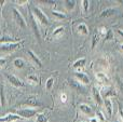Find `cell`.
<instances>
[{
    "label": "cell",
    "instance_id": "obj_38",
    "mask_svg": "<svg viewBox=\"0 0 123 122\" xmlns=\"http://www.w3.org/2000/svg\"><path fill=\"white\" fill-rule=\"evenodd\" d=\"M16 2V4H18V6H23V4H26L27 3V0H17V1H15Z\"/></svg>",
    "mask_w": 123,
    "mask_h": 122
},
{
    "label": "cell",
    "instance_id": "obj_23",
    "mask_svg": "<svg viewBox=\"0 0 123 122\" xmlns=\"http://www.w3.org/2000/svg\"><path fill=\"white\" fill-rule=\"evenodd\" d=\"M25 61L23 60V58L18 57V58H15L14 61H13V65H14V67L16 69H23L24 67H25Z\"/></svg>",
    "mask_w": 123,
    "mask_h": 122
},
{
    "label": "cell",
    "instance_id": "obj_2",
    "mask_svg": "<svg viewBox=\"0 0 123 122\" xmlns=\"http://www.w3.org/2000/svg\"><path fill=\"white\" fill-rule=\"evenodd\" d=\"M16 115H18L21 118H24V119H30L32 118V117H35L36 115L39 114V111L36 109V108H22V109H17L16 112H15Z\"/></svg>",
    "mask_w": 123,
    "mask_h": 122
},
{
    "label": "cell",
    "instance_id": "obj_4",
    "mask_svg": "<svg viewBox=\"0 0 123 122\" xmlns=\"http://www.w3.org/2000/svg\"><path fill=\"white\" fill-rule=\"evenodd\" d=\"M22 105L24 106H29V108H37V107H41L42 103L40 102V99L37 96H29L25 99L24 102H22Z\"/></svg>",
    "mask_w": 123,
    "mask_h": 122
},
{
    "label": "cell",
    "instance_id": "obj_40",
    "mask_svg": "<svg viewBox=\"0 0 123 122\" xmlns=\"http://www.w3.org/2000/svg\"><path fill=\"white\" fill-rule=\"evenodd\" d=\"M89 122H98V120H97V118L94 116V117H91V118L89 119Z\"/></svg>",
    "mask_w": 123,
    "mask_h": 122
},
{
    "label": "cell",
    "instance_id": "obj_30",
    "mask_svg": "<svg viewBox=\"0 0 123 122\" xmlns=\"http://www.w3.org/2000/svg\"><path fill=\"white\" fill-rule=\"evenodd\" d=\"M53 85H54V78L53 77L48 78L47 82H45V89H47L48 91H50L52 88H53Z\"/></svg>",
    "mask_w": 123,
    "mask_h": 122
},
{
    "label": "cell",
    "instance_id": "obj_31",
    "mask_svg": "<svg viewBox=\"0 0 123 122\" xmlns=\"http://www.w3.org/2000/svg\"><path fill=\"white\" fill-rule=\"evenodd\" d=\"M95 117L97 118L98 122H105V120H106V118H105V115L103 111H100V110H97L95 114Z\"/></svg>",
    "mask_w": 123,
    "mask_h": 122
},
{
    "label": "cell",
    "instance_id": "obj_37",
    "mask_svg": "<svg viewBox=\"0 0 123 122\" xmlns=\"http://www.w3.org/2000/svg\"><path fill=\"white\" fill-rule=\"evenodd\" d=\"M119 120L120 122H123V109L122 108L119 109Z\"/></svg>",
    "mask_w": 123,
    "mask_h": 122
},
{
    "label": "cell",
    "instance_id": "obj_6",
    "mask_svg": "<svg viewBox=\"0 0 123 122\" xmlns=\"http://www.w3.org/2000/svg\"><path fill=\"white\" fill-rule=\"evenodd\" d=\"M6 80L12 84L14 88H24L25 86V83H24L23 80H21L19 78H17L16 76L12 75V73H6Z\"/></svg>",
    "mask_w": 123,
    "mask_h": 122
},
{
    "label": "cell",
    "instance_id": "obj_29",
    "mask_svg": "<svg viewBox=\"0 0 123 122\" xmlns=\"http://www.w3.org/2000/svg\"><path fill=\"white\" fill-rule=\"evenodd\" d=\"M35 122H49V118L44 114H38Z\"/></svg>",
    "mask_w": 123,
    "mask_h": 122
},
{
    "label": "cell",
    "instance_id": "obj_32",
    "mask_svg": "<svg viewBox=\"0 0 123 122\" xmlns=\"http://www.w3.org/2000/svg\"><path fill=\"white\" fill-rule=\"evenodd\" d=\"M113 39V31L111 29H108L106 36H105V41H110Z\"/></svg>",
    "mask_w": 123,
    "mask_h": 122
},
{
    "label": "cell",
    "instance_id": "obj_24",
    "mask_svg": "<svg viewBox=\"0 0 123 122\" xmlns=\"http://www.w3.org/2000/svg\"><path fill=\"white\" fill-rule=\"evenodd\" d=\"M0 105L1 107L6 106V93H4V85L0 83Z\"/></svg>",
    "mask_w": 123,
    "mask_h": 122
},
{
    "label": "cell",
    "instance_id": "obj_10",
    "mask_svg": "<svg viewBox=\"0 0 123 122\" xmlns=\"http://www.w3.org/2000/svg\"><path fill=\"white\" fill-rule=\"evenodd\" d=\"M29 16H30V25H31V28H32V30H34V34L36 35L37 39L40 40V29H39V27H38V23H37L36 17L34 16L31 11H29Z\"/></svg>",
    "mask_w": 123,
    "mask_h": 122
},
{
    "label": "cell",
    "instance_id": "obj_28",
    "mask_svg": "<svg viewBox=\"0 0 123 122\" xmlns=\"http://www.w3.org/2000/svg\"><path fill=\"white\" fill-rule=\"evenodd\" d=\"M53 16H55L57 19H66L67 18V14L64 12H60V11H52Z\"/></svg>",
    "mask_w": 123,
    "mask_h": 122
},
{
    "label": "cell",
    "instance_id": "obj_17",
    "mask_svg": "<svg viewBox=\"0 0 123 122\" xmlns=\"http://www.w3.org/2000/svg\"><path fill=\"white\" fill-rule=\"evenodd\" d=\"M77 31L81 36H87L89 35V27L85 23H80L77 26Z\"/></svg>",
    "mask_w": 123,
    "mask_h": 122
},
{
    "label": "cell",
    "instance_id": "obj_13",
    "mask_svg": "<svg viewBox=\"0 0 123 122\" xmlns=\"http://www.w3.org/2000/svg\"><path fill=\"white\" fill-rule=\"evenodd\" d=\"M95 78L99 83L103 84V85H109V78L105 73H100V71L99 73H96Z\"/></svg>",
    "mask_w": 123,
    "mask_h": 122
},
{
    "label": "cell",
    "instance_id": "obj_44",
    "mask_svg": "<svg viewBox=\"0 0 123 122\" xmlns=\"http://www.w3.org/2000/svg\"><path fill=\"white\" fill-rule=\"evenodd\" d=\"M81 122H85V121H81Z\"/></svg>",
    "mask_w": 123,
    "mask_h": 122
},
{
    "label": "cell",
    "instance_id": "obj_21",
    "mask_svg": "<svg viewBox=\"0 0 123 122\" xmlns=\"http://www.w3.org/2000/svg\"><path fill=\"white\" fill-rule=\"evenodd\" d=\"M116 9H113V8H108V9H105L104 11H102V13H100V17H110V16H112L113 14H116Z\"/></svg>",
    "mask_w": 123,
    "mask_h": 122
},
{
    "label": "cell",
    "instance_id": "obj_33",
    "mask_svg": "<svg viewBox=\"0 0 123 122\" xmlns=\"http://www.w3.org/2000/svg\"><path fill=\"white\" fill-rule=\"evenodd\" d=\"M107 31H108V29H107L106 27H100L99 29H98V34H99V36L100 37H104L105 38V36H106V34H107Z\"/></svg>",
    "mask_w": 123,
    "mask_h": 122
},
{
    "label": "cell",
    "instance_id": "obj_5",
    "mask_svg": "<svg viewBox=\"0 0 123 122\" xmlns=\"http://www.w3.org/2000/svg\"><path fill=\"white\" fill-rule=\"evenodd\" d=\"M99 92H100V95H102L103 99L110 98V97L117 95V92H116L115 88H112V86H110V85H103L102 89L99 90Z\"/></svg>",
    "mask_w": 123,
    "mask_h": 122
},
{
    "label": "cell",
    "instance_id": "obj_9",
    "mask_svg": "<svg viewBox=\"0 0 123 122\" xmlns=\"http://www.w3.org/2000/svg\"><path fill=\"white\" fill-rule=\"evenodd\" d=\"M74 76L76 78V80H78L81 84L83 85H86V84L90 83V78L86 73H82V71H74Z\"/></svg>",
    "mask_w": 123,
    "mask_h": 122
},
{
    "label": "cell",
    "instance_id": "obj_12",
    "mask_svg": "<svg viewBox=\"0 0 123 122\" xmlns=\"http://www.w3.org/2000/svg\"><path fill=\"white\" fill-rule=\"evenodd\" d=\"M103 105H104L105 110H106L107 115H108V118H111L112 117V112H113V104H112L111 98H105Z\"/></svg>",
    "mask_w": 123,
    "mask_h": 122
},
{
    "label": "cell",
    "instance_id": "obj_36",
    "mask_svg": "<svg viewBox=\"0 0 123 122\" xmlns=\"http://www.w3.org/2000/svg\"><path fill=\"white\" fill-rule=\"evenodd\" d=\"M61 101L63 102V103H65V102L67 101V94H66V93H62L61 94Z\"/></svg>",
    "mask_w": 123,
    "mask_h": 122
},
{
    "label": "cell",
    "instance_id": "obj_3",
    "mask_svg": "<svg viewBox=\"0 0 123 122\" xmlns=\"http://www.w3.org/2000/svg\"><path fill=\"white\" fill-rule=\"evenodd\" d=\"M12 15H13V19L16 23V25L21 28H26L27 24H26V21L24 18V16L22 15V13L19 12L17 9H13L12 10Z\"/></svg>",
    "mask_w": 123,
    "mask_h": 122
},
{
    "label": "cell",
    "instance_id": "obj_7",
    "mask_svg": "<svg viewBox=\"0 0 123 122\" xmlns=\"http://www.w3.org/2000/svg\"><path fill=\"white\" fill-rule=\"evenodd\" d=\"M95 68L97 69V73H104L109 68V62L107 58L100 57L95 62Z\"/></svg>",
    "mask_w": 123,
    "mask_h": 122
},
{
    "label": "cell",
    "instance_id": "obj_22",
    "mask_svg": "<svg viewBox=\"0 0 123 122\" xmlns=\"http://www.w3.org/2000/svg\"><path fill=\"white\" fill-rule=\"evenodd\" d=\"M26 80L31 84H39V77L36 73H29L26 76Z\"/></svg>",
    "mask_w": 123,
    "mask_h": 122
},
{
    "label": "cell",
    "instance_id": "obj_14",
    "mask_svg": "<svg viewBox=\"0 0 123 122\" xmlns=\"http://www.w3.org/2000/svg\"><path fill=\"white\" fill-rule=\"evenodd\" d=\"M21 119V117L16 114H6L4 117L0 118V122H15L18 121Z\"/></svg>",
    "mask_w": 123,
    "mask_h": 122
},
{
    "label": "cell",
    "instance_id": "obj_20",
    "mask_svg": "<svg viewBox=\"0 0 123 122\" xmlns=\"http://www.w3.org/2000/svg\"><path fill=\"white\" fill-rule=\"evenodd\" d=\"M68 84L70 85V88L74 89V90H82L83 89V84H81L76 79H69L68 80Z\"/></svg>",
    "mask_w": 123,
    "mask_h": 122
},
{
    "label": "cell",
    "instance_id": "obj_39",
    "mask_svg": "<svg viewBox=\"0 0 123 122\" xmlns=\"http://www.w3.org/2000/svg\"><path fill=\"white\" fill-rule=\"evenodd\" d=\"M6 64V58H1L0 57V67H3Z\"/></svg>",
    "mask_w": 123,
    "mask_h": 122
},
{
    "label": "cell",
    "instance_id": "obj_8",
    "mask_svg": "<svg viewBox=\"0 0 123 122\" xmlns=\"http://www.w3.org/2000/svg\"><path fill=\"white\" fill-rule=\"evenodd\" d=\"M22 42H13V43H6V44H1L0 45V52L3 53H10V52L15 51L16 49H18L21 47Z\"/></svg>",
    "mask_w": 123,
    "mask_h": 122
},
{
    "label": "cell",
    "instance_id": "obj_15",
    "mask_svg": "<svg viewBox=\"0 0 123 122\" xmlns=\"http://www.w3.org/2000/svg\"><path fill=\"white\" fill-rule=\"evenodd\" d=\"M79 109H80V111L82 112V114L86 115V116H92V115L94 114L93 108L90 105H87V104H80V105H79Z\"/></svg>",
    "mask_w": 123,
    "mask_h": 122
},
{
    "label": "cell",
    "instance_id": "obj_11",
    "mask_svg": "<svg viewBox=\"0 0 123 122\" xmlns=\"http://www.w3.org/2000/svg\"><path fill=\"white\" fill-rule=\"evenodd\" d=\"M91 93H92L93 101L96 103V105L102 106L103 103H104V99H103L102 95H100V92H99V90H98V88H96V86H93V88H92Z\"/></svg>",
    "mask_w": 123,
    "mask_h": 122
},
{
    "label": "cell",
    "instance_id": "obj_16",
    "mask_svg": "<svg viewBox=\"0 0 123 122\" xmlns=\"http://www.w3.org/2000/svg\"><path fill=\"white\" fill-rule=\"evenodd\" d=\"M27 53H28V55H29V57L31 58V61L37 65V66H38V67H42V62H41V60L38 57V55H37V54L35 53L32 50H28Z\"/></svg>",
    "mask_w": 123,
    "mask_h": 122
},
{
    "label": "cell",
    "instance_id": "obj_43",
    "mask_svg": "<svg viewBox=\"0 0 123 122\" xmlns=\"http://www.w3.org/2000/svg\"><path fill=\"white\" fill-rule=\"evenodd\" d=\"M120 50H121V51L123 52V43H122V44H121V45H120Z\"/></svg>",
    "mask_w": 123,
    "mask_h": 122
},
{
    "label": "cell",
    "instance_id": "obj_26",
    "mask_svg": "<svg viewBox=\"0 0 123 122\" xmlns=\"http://www.w3.org/2000/svg\"><path fill=\"white\" fill-rule=\"evenodd\" d=\"M76 0H65L64 1V4H65V8L67 9L68 11H72L76 6Z\"/></svg>",
    "mask_w": 123,
    "mask_h": 122
},
{
    "label": "cell",
    "instance_id": "obj_41",
    "mask_svg": "<svg viewBox=\"0 0 123 122\" xmlns=\"http://www.w3.org/2000/svg\"><path fill=\"white\" fill-rule=\"evenodd\" d=\"M43 2V3H47V4H54L55 3V1H49V0H45V1H41Z\"/></svg>",
    "mask_w": 123,
    "mask_h": 122
},
{
    "label": "cell",
    "instance_id": "obj_27",
    "mask_svg": "<svg viewBox=\"0 0 123 122\" xmlns=\"http://www.w3.org/2000/svg\"><path fill=\"white\" fill-rule=\"evenodd\" d=\"M99 39H100L99 34H98V32H95V34L93 35V37H92V45H91L92 50L95 49V47L97 45V43L99 42Z\"/></svg>",
    "mask_w": 123,
    "mask_h": 122
},
{
    "label": "cell",
    "instance_id": "obj_25",
    "mask_svg": "<svg viewBox=\"0 0 123 122\" xmlns=\"http://www.w3.org/2000/svg\"><path fill=\"white\" fill-rule=\"evenodd\" d=\"M13 42H16V41H14V39L12 37L8 36V35H4V36L0 37V45L6 44V43H13Z\"/></svg>",
    "mask_w": 123,
    "mask_h": 122
},
{
    "label": "cell",
    "instance_id": "obj_19",
    "mask_svg": "<svg viewBox=\"0 0 123 122\" xmlns=\"http://www.w3.org/2000/svg\"><path fill=\"white\" fill-rule=\"evenodd\" d=\"M85 63H86V60H85L84 57L79 58V60H77L76 62L72 64V67H74V69H77V71H80V69L85 66Z\"/></svg>",
    "mask_w": 123,
    "mask_h": 122
},
{
    "label": "cell",
    "instance_id": "obj_42",
    "mask_svg": "<svg viewBox=\"0 0 123 122\" xmlns=\"http://www.w3.org/2000/svg\"><path fill=\"white\" fill-rule=\"evenodd\" d=\"M117 32L120 35V36H121V38H123V30H121V29H117Z\"/></svg>",
    "mask_w": 123,
    "mask_h": 122
},
{
    "label": "cell",
    "instance_id": "obj_18",
    "mask_svg": "<svg viewBox=\"0 0 123 122\" xmlns=\"http://www.w3.org/2000/svg\"><path fill=\"white\" fill-rule=\"evenodd\" d=\"M64 34H65V27H64V26H58V27H56L55 29L53 30L52 37L55 39H58V38H61V37H63Z\"/></svg>",
    "mask_w": 123,
    "mask_h": 122
},
{
    "label": "cell",
    "instance_id": "obj_1",
    "mask_svg": "<svg viewBox=\"0 0 123 122\" xmlns=\"http://www.w3.org/2000/svg\"><path fill=\"white\" fill-rule=\"evenodd\" d=\"M31 12H32V14H34V16L36 17V19L40 24H42V25H44V26H48L50 24V21H49L48 15L45 14V13L43 12L40 8H38V6H34Z\"/></svg>",
    "mask_w": 123,
    "mask_h": 122
},
{
    "label": "cell",
    "instance_id": "obj_35",
    "mask_svg": "<svg viewBox=\"0 0 123 122\" xmlns=\"http://www.w3.org/2000/svg\"><path fill=\"white\" fill-rule=\"evenodd\" d=\"M81 2H82L83 10L86 12V11L89 10V8H90V1H87V0H83V1H81Z\"/></svg>",
    "mask_w": 123,
    "mask_h": 122
},
{
    "label": "cell",
    "instance_id": "obj_34",
    "mask_svg": "<svg viewBox=\"0 0 123 122\" xmlns=\"http://www.w3.org/2000/svg\"><path fill=\"white\" fill-rule=\"evenodd\" d=\"M116 79H117V84H118V88H119V90L121 91V92L123 93V81L121 79H120L119 77H116Z\"/></svg>",
    "mask_w": 123,
    "mask_h": 122
}]
</instances>
